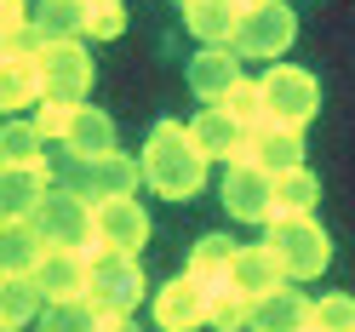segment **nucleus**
Wrapping results in <instances>:
<instances>
[{
  "instance_id": "f257e3e1",
  "label": "nucleus",
  "mask_w": 355,
  "mask_h": 332,
  "mask_svg": "<svg viewBox=\"0 0 355 332\" xmlns=\"http://www.w3.org/2000/svg\"><path fill=\"white\" fill-rule=\"evenodd\" d=\"M207 166H212V155L201 149L195 126L155 121L149 143H144V184L155 195H166V201H189V195L207 184Z\"/></svg>"
},
{
  "instance_id": "f03ea898",
  "label": "nucleus",
  "mask_w": 355,
  "mask_h": 332,
  "mask_svg": "<svg viewBox=\"0 0 355 332\" xmlns=\"http://www.w3.org/2000/svg\"><path fill=\"white\" fill-rule=\"evenodd\" d=\"M293 35H298V12L286 6V0H247L230 46L241 58H270L275 63L286 46H293Z\"/></svg>"
},
{
  "instance_id": "7ed1b4c3",
  "label": "nucleus",
  "mask_w": 355,
  "mask_h": 332,
  "mask_svg": "<svg viewBox=\"0 0 355 332\" xmlns=\"http://www.w3.org/2000/svg\"><path fill=\"white\" fill-rule=\"evenodd\" d=\"M138 178H144V155H69V172L63 184L80 189L86 201H115V195H138Z\"/></svg>"
},
{
  "instance_id": "20e7f679",
  "label": "nucleus",
  "mask_w": 355,
  "mask_h": 332,
  "mask_svg": "<svg viewBox=\"0 0 355 332\" xmlns=\"http://www.w3.org/2000/svg\"><path fill=\"white\" fill-rule=\"evenodd\" d=\"M270 252L281 258L286 281H315L332 263V241L315 218H275L270 224Z\"/></svg>"
},
{
  "instance_id": "39448f33",
  "label": "nucleus",
  "mask_w": 355,
  "mask_h": 332,
  "mask_svg": "<svg viewBox=\"0 0 355 332\" xmlns=\"http://www.w3.org/2000/svg\"><path fill=\"white\" fill-rule=\"evenodd\" d=\"M263 121H281V126H309L321 109V86L309 69H293V63H281V69H263Z\"/></svg>"
},
{
  "instance_id": "423d86ee",
  "label": "nucleus",
  "mask_w": 355,
  "mask_h": 332,
  "mask_svg": "<svg viewBox=\"0 0 355 332\" xmlns=\"http://www.w3.org/2000/svg\"><path fill=\"white\" fill-rule=\"evenodd\" d=\"M35 224H40V235H46L52 247H98V207L69 184H58L46 201H40Z\"/></svg>"
},
{
  "instance_id": "0eeeda50",
  "label": "nucleus",
  "mask_w": 355,
  "mask_h": 332,
  "mask_svg": "<svg viewBox=\"0 0 355 332\" xmlns=\"http://www.w3.org/2000/svg\"><path fill=\"white\" fill-rule=\"evenodd\" d=\"M224 207H230V218H241V224H270L275 218V172L258 166L252 155L224 161Z\"/></svg>"
},
{
  "instance_id": "6e6552de",
  "label": "nucleus",
  "mask_w": 355,
  "mask_h": 332,
  "mask_svg": "<svg viewBox=\"0 0 355 332\" xmlns=\"http://www.w3.org/2000/svg\"><path fill=\"white\" fill-rule=\"evenodd\" d=\"M92 304L103 309H138V298H149L144 286V263L138 252H92V292H86Z\"/></svg>"
},
{
  "instance_id": "1a4fd4ad",
  "label": "nucleus",
  "mask_w": 355,
  "mask_h": 332,
  "mask_svg": "<svg viewBox=\"0 0 355 332\" xmlns=\"http://www.w3.org/2000/svg\"><path fill=\"white\" fill-rule=\"evenodd\" d=\"M40 75H46V98L86 103V92H92V52L80 40H52V46H40Z\"/></svg>"
},
{
  "instance_id": "9d476101",
  "label": "nucleus",
  "mask_w": 355,
  "mask_h": 332,
  "mask_svg": "<svg viewBox=\"0 0 355 332\" xmlns=\"http://www.w3.org/2000/svg\"><path fill=\"white\" fill-rule=\"evenodd\" d=\"M207 315H212V286H201L195 275H178L155 292V326L161 332H195L207 326Z\"/></svg>"
},
{
  "instance_id": "9b49d317",
  "label": "nucleus",
  "mask_w": 355,
  "mask_h": 332,
  "mask_svg": "<svg viewBox=\"0 0 355 332\" xmlns=\"http://www.w3.org/2000/svg\"><path fill=\"white\" fill-rule=\"evenodd\" d=\"M40 292H46V304H69V298H86L92 292V247H52L46 258H40Z\"/></svg>"
},
{
  "instance_id": "f8f14e48",
  "label": "nucleus",
  "mask_w": 355,
  "mask_h": 332,
  "mask_svg": "<svg viewBox=\"0 0 355 332\" xmlns=\"http://www.w3.org/2000/svg\"><path fill=\"white\" fill-rule=\"evenodd\" d=\"M144 241H149V218L138 207V195L98 201V247L103 252H138Z\"/></svg>"
},
{
  "instance_id": "ddd939ff",
  "label": "nucleus",
  "mask_w": 355,
  "mask_h": 332,
  "mask_svg": "<svg viewBox=\"0 0 355 332\" xmlns=\"http://www.w3.org/2000/svg\"><path fill=\"white\" fill-rule=\"evenodd\" d=\"M195 138H201V149L212 155V161H241L247 155V138H252V121L230 115L224 103H207V115H195Z\"/></svg>"
},
{
  "instance_id": "4468645a",
  "label": "nucleus",
  "mask_w": 355,
  "mask_h": 332,
  "mask_svg": "<svg viewBox=\"0 0 355 332\" xmlns=\"http://www.w3.org/2000/svg\"><path fill=\"white\" fill-rule=\"evenodd\" d=\"M40 98H46L40 52H6V63H0V109H6V115H24Z\"/></svg>"
},
{
  "instance_id": "2eb2a0df",
  "label": "nucleus",
  "mask_w": 355,
  "mask_h": 332,
  "mask_svg": "<svg viewBox=\"0 0 355 332\" xmlns=\"http://www.w3.org/2000/svg\"><path fill=\"white\" fill-rule=\"evenodd\" d=\"M46 252H52V241L40 235L35 218H6V229H0V270L6 275H35Z\"/></svg>"
},
{
  "instance_id": "dca6fc26",
  "label": "nucleus",
  "mask_w": 355,
  "mask_h": 332,
  "mask_svg": "<svg viewBox=\"0 0 355 332\" xmlns=\"http://www.w3.org/2000/svg\"><path fill=\"white\" fill-rule=\"evenodd\" d=\"M247 155L270 172H293V166H304V132L281 126V121H258L252 138H247Z\"/></svg>"
},
{
  "instance_id": "f3484780",
  "label": "nucleus",
  "mask_w": 355,
  "mask_h": 332,
  "mask_svg": "<svg viewBox=\"0 0 355 332\" xmlns=\"http://www.w3.org/2000/svg\"><path fill=\"white\" fill-rule=\"evenodd\" d=\"M235 80H247V75H241V52L235 46H201V52H195L189 86H195V98H201V103H218Z\"/></svg>"
},
{
  "instance_id": "a211bd4d",
  "label": "nucleus",
  "mask_w": 355,
  "mask_h": 332,
  "mask_svg": "<svg viewBox=\"0 0 355 332\" xmlns=\"http://www.w3.org/2000/svg\"><path fill=\"white\" fill-rule=\"evenodd\" d=\"M241 6L247 0H184V29L201 46H230L235 24H241Z\"/></svg>"
},
{
  "instance_id": "6ab92c4d",
  "label": "nucleus",
  "mask_w": 355,
  "mask_h": 332,
  "mask_svg": "<svg viewBox=\"0 0 355 332\" xmlns=\"http://www.w3.org/2000/svg\"><path fill=\"white\" fill-rule=\"evenodd\" d=\"M46 195H52L46 166H0V212L6 218H35Z\"/></svg>"
},
{
  "instance_id": "aec40b11",
  "label": "nucleus",
  "mask_w": 355,
  "mask_h": 332,
  "mask_svg": "<svg viewBox=\"0 0 355 332\" xmlns=\"http://www.w3.org/2000/svg\"><path fill=\"white\" fill-rule=\"evenodd\" d=\"M309 309H315V298H304L298 286H275V292L258 298V315H252V332H304L309 326Z\"/></svg>"
},
{
  "instance_id": "412c9836",
  "label": "nucleus",
  "mask_w": 355,
  "mask_h": 332,
  "mask_svg": "<svg viewBox=\"0 0 355 332\" xmlns=\"http://www.w3.org/2000/svg\"><path fill=\"white\" fill-rule=\"evenodd\" d=\"M35 315H46V292H40V281L35 275H6V286H0V326L24 332Z\"/></svg>"
},
{
  "instance_id": "4be33fe9",
  "label": "nucleus",
  "mask_w": 355,
  "mask_h": 332,
  "mask_svg": "<svg viewBox=\"0 0 355 332\" xmlns=\"http://www.w3.org/2000/svg\"><path fill=\"white\" fill-rule=\"evenodd\" d=\"M241 292H252V298H263V292H275V286L286 281V270H281V258L270 252V241L263 247H241V258H235V275H230Z\"/></svg>"
},
{
  "instance_id": "5701e85b",
  "label": "nucleus",
  "mask_w": 355,
  "mask_h": 332,
  "mask_svg": "<svg viewBox=\"0 0 355 332\" xmlns=\"http://www.w3.org/2000/svg\"><path fill=\"white\" fill-rule=\"evenodd\" d=\"M235 258H241V247H235L230 235H201V241H195V252H189V275L201 281V286H224L235 275Z\"/></svg>"
},
{
  "instance_id": "b1692460",
  "label": "nucleus",
  "mask_w": 355,
  "mask_h": 332,
  "mask_svg": "<svg viewBox=\"0 0 355 332\" xmlns=\"http://www.w3.org/2000/svg\"><path fill=\"white\" fill-rule=\"evenodd\" d=\"M35 29H40V40H80L86 35V0H35Z\"/></svg>"
},
{
  "instance_id": "393cba45",
  "label": "nucleus",
  "mask_w": 355,
  "mask_h": 332,
  "mask_svg": "<svg viewBox=\"0 0 355 332\" xmlns=\"http://www.w3.org/2000/svg\"><path fill=\"white\" fill-rule=\"evenodd\" d=\"M69 155H115V121L103 115V109L80 103L75 109V126H69V143H63Z\"/></svg>"
},
{
  "instance_id": "a878e982",
  "label": "nucleus",
  "mask_w": 355,
  "mask_h": 332,
  "mask_svg": "<svg viewBox=\"0 0 355 332\" xmlns=\"http://www.w3.org/2000/svg\"><path fill=\"white\" fill-rule=\"evenodd\" d=\"M0 166H46V132L29 121H6L0 132Z\"/></svg>"
},
{
  "instance_id": "bb28decb",
  "label": "nucleus",
  "mask_w": 355,
  "mask_h": 332,
  "mask_svg": "<svg viewBox=\"0 0 355 332\" xmlns=\"http://www.w3.org/2000/svg\"><path fill=\"white\" fill-rule=\"evenodd\" d=\"M252 315H258V298L252 292H241L235 281L212 286V315H207L212 332H252Z\"/></svg>"
},
{
  "instance_id": "cd10ccee",
  "label": "nucleus",
  "mask_w": 355,
  "mask_h": 332,
  "mask_svg": "<svg viewBox=\"0 0 355 332\" xmlns=\"http://www.w3.org/2000/svg\"><path fill=\"white\" fill-rule=\"evenodd\" d=\"M315 201H321V184L309 178V166L275 172V218H309ZM275 218H270V224H275Z\"/></svg>"
},
{
  "instance_id": "c85d7f7f",
  "label": "nucleus",
  "mask_w": 355,
  "mask_h": 332,
  "mask_svg": "<svg viewBox=\"0 0 355 332\" xmlns=\"http://www.w3.org/2000/svg\"><path fill=\"white\" fill-rule=\"evenodd\" d=\"M40 332H103V304L92 298H69V304H46Z\"/></svg>"
},
{
  "instance_id": "c756f323",
  "label": "nucleus",
  "mask_w": 355,
  "mask_h": 332,
  "mask_svg": "<svg viewBox=\"0 0 355 332\" xmlns=\"http://www.w3.org/2000/svg\"><path fill=\"white\" fill-rule=\"evenodd\" d=\"M309 326H321V332H355V298H349V292H327V298H315V309H309Z\"/></svg>"
},
{
  "instance_id": "7c9ffc66",
  "label": "nucleus",
  "mask_w": 355,
  "mask_h": 332,
  "mask_svg": "<svg viewBox=\"0 0 355 332\" xmlns=\"http://www.w3.org/2000/svg\"><path fill=\"white\" fill-rule=\"evenodd\" d=\"M75 109H80V103H58V98H40V103H35V126L46 132V143H69Z\"/></svg>"
},
{
  "instance_id": "2f4dec72",
  "label": "nucleus",
  "mask_w": 355,
  "mask_h": 332,
  "mask_svg": "<svg viewBox=\"0 0 355 332\" xmlns=\"http://www.w3.org/2000/svg\"><path fill=\"white\" fill-rule=\"evenodd\" d=\"M126 29V6L121 0H86V35L92 40H115Z\"/></svg>"
},
{
  "instance_id": "473e14b6",
  "label": "nucleus",
  "mask_w": 355,
  "mask_h": 332,
  "mask_svg": "<svg viewBox=\"0 0 355 332\" xmlns=\"http://www.w3.org/2000/svg\"><path fill=\"white\" fill-rule=\"evenodd\" d=\"M218 103H224L230 115H241V121H252V126L263 121V86H258V80H235V86H230V92L218 98Z\"/></svg>"
},
{
  "instance_id": "72a5a7b5",
  "label": "nucleus",
  "mask_w": 355,
  "mask_h": 332,
  "mask_svg": "<svg viewBox=\"0 0 355 332\" xmlns=\"http://www.w3.org/2000/svg\"><path fill=\"white\" fill-rule=\"evenodd\" d=\"M103 332H144L138 309H103Z\"/></svg>"
},
{
  "instance_id": "f704fd0d",
  "label": "nucleus",
  "mask_w": 355,
  "mask_h": 332,
  "mask_svg": "<svg viewBox=\"0 0 355 332\" xmlns=\"http://www.w3.org/2000/svg\"><path fill=\"white\" fill-rule=\"evenodd\" d=\"M178 6H184V0H178Z\"/></svg>"
}]
</instances>
